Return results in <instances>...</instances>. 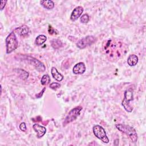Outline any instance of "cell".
Listing matches in <instances>:
<instances>
[{
    "instance_id": "6da1fadb",
    "label": "cell",
    "mask_w": 146,
    "mask_h": 146,
    "mask_svg": "<svg viewBox=\"0 0 146 146\" xmlns=\"http://www.w3.org/2000/svg\"><path fill=\"white\" fill-rule=\"evenodd\" d=\"M127 48V45L122 40L109 39L104 41L102 50L109 60L114 62L119 59L126 53Z\"/></svg>"
},
{
    "instance_id": "7a4b0ae2",
    "label": "cell",
    "mask_w": 146,
    "mask_h": 146,
    "mask_svg": "<svg viewBox=\"0 0 146 146\" xmlns=\"http://www.w3.org/2000/svg\"><path fill=\"white\" fill-rule=\"evenodd\" d=\"M116 128L120 132L125 134L133 143H136L137 140V134L136 130L132 127L128 125L123 124H116Z\"/></svg>"
},
{
    "instance_id": "3957f363",
    "label": "cell",
    "mask_w": 146,
    "mask_h": 146,
    "mask_svg": "<svg viewBox=\"0 0 146 146\" xmlns=\"http://www.w3.org/2000/svg\"><path fill=\"white\" fill-rule=\"evenodd\" d=\"M6 53L10 54L14 51L18 46V42L14 31L11 32L6 37Z\"/></svg>"
},
{
    "instance_id": "277c9868",
    "label": "cell",
    "mask_w": 146,
    "mask_h": 146,
    "mask_svg": "<svg viewBox=\"0 0 146 146\" xmlns=\"http://www.w3.org/2000/svg\"><path fill=\"white\" fill-rule=\"evenodd\" d=\"M133 99V91L131 89H128L124 92V97L122 101L121 104L124 110L128 112H131L133 110V107L130 105V102Z\"/></svg>"
},
{
    "instance_id": "5b68a950",
    "label": "cell",
    "mask_w": 146,
    "mask_h": 146,
    "mask_svg": "<svg viewBox=\"0 0 146 146\" xmlns=\"http://www.w3.org/2000/svg\"><path fill=\"white\" fill-rule=\"evenodd\" d=\"M94 135L99 139L102 140L104 143H109V139L107 137L106 131L103 127L99 125H95L92 128Z\"/></svg>"
},
{
    "instance_id": "8992f818",
    "label": "cell",
    "mask_w": 146,
    "mask_h": 146,
    "mask_svg": "<svg viewBox=\"0 0 146 146\" xmlns=\"http://www.w3.org/2000/svg\"><path fill=\"white\" fill-rule=\"evenodd\" d=\"M23 59L34 66L35 69L39 72H43L46 70V67L44 64L33 56L30 55H24L23 56Z\"/></svg>"
},
{
    "instance_id": "52a82bcc",
    "label": "cell",
    "mask_w": 146,
    "mask_h": 146,
    "mask_svg": "<svg viewBox=\"0 0 146 146\" xmlns=\"http://www.w3.org/2000/svg\"><path fill=\"white\" fill-rule=\"evenodd\" d=\"M82 110V107L81 106H78L72 108L66 116L63 122V125L64 126L66 124H69L71 122L76 120V118L79 116Z\"/></svg>"
},
{
    "instance_id": "ba28073f",
    "label": "cell",
    "mask_w": 146,
    "mask_h": 146,
    "mask_svg": "<svg viewBox=\"0 0 146 146\" xmlns=\"http://www.w3.org/2000/svg\"><path fill=\"white\" fill-rule=\"evenodd\" d=\"M96 37L92 35H88L79 40L76 43V46L80 49H83L86 47L92 45L96 41Z\"/></svg>"
},
{
    "instance_id": "9c48e42d",
    "label": "cell",
    "mask_w": 146,
    "mask_h": 146,
    "mask_svg": "<svg viewBox=\"0 0 146 146\" xmlns=\"http://www.w3.org/2000/svg\"><path fill=\"white\" fill-rule=\"evenodd\" d=\"M83 11H84V9L83 7L80 6L76 7L71 13V14L70 16V19L72 21H75L81 16Z\"/></svg>"
},
{
    "instance_id": "30bf717a",
    "label": "cell",
    "mask_w": 146,
    "mask_h": 146,
    "mask_svg": "<svg viewBox=\"0 0 146 146\" xmlns=\"http://www.w3.org/2000/svg\"><path fill=\"white\" fill-rule=\"evenodd\" d=\"M86 70L85 64L83 62H79L74 66L72 72L75 74H83L85 72Z\"/></svg>"
},
{
    "instance_id": "8fae6325",
    "label": "cell",
    "mask_w": 146,
    "mask_h": 146,
    "mask_svg": "<svg viewBox=\"0 0 146 146\" xmlns=\"http://www.w3.org/2000/svg\"><path fill=\"white\" fill-rule=\"evenodd\" d=\"M33 128L34 130L36 132V137L38 138H41L45 135L46 132V128L38 124H34L33 125Z\"/></svg>"
},
{
    "instance_id": "7c38bea8",
    "label": "cell",
    "mask_w": 146,
    "mask_h": 146,
    "mask_svg": "<svg viewBox=\"0 0 146 146\" xmlns=\"http://www.w3.org/2000/svg\"><path fill=\"white\" fill-rule=\"evenodd\" d=\"M14 31L16 32L19 35L25 37V36H26L27 35H28V34L30 32V30H29V27L27 25H23L19 26V27L16 28Z\"/></svg>"
},
{
    "instance_id": "4fadbf2b",
    "label": "cell",
    "mask_w": 146,
    "mask_h": 146,
    "mask_svg": "<svg viewBox=\"0 0 146 146\" xmlns=\"http://www.w3.org/2000/svg\"><path fill=\"white\" fill-rule=\"evenodd\" d=\"M51 73L52 78L58 82H61L63 79V76L60 72L58 71L56 68L54 67H52L51 69Z\"/></svg>"
},
{
    "instance_id": "5bb4252c",
    "label": "cell",
    "mask_w": 146,
    "mask_h": 146,
    "mask_svg": "<svg viewBox=\"0 0 146 146\" xmlns=\"http://www.w3.org/2000/svg\"><path fill=\"white\" fill-rule=\"evenodd\" d=\"M40 5L47 10H51L54 7V2L51 0H42L40 1Z\"/></svg>"
},
{
    "instance_id": "9a60e30c",
    "label": "cell",
    "mask_w": 146,
    "mask_h": 146,
    "mask_svg": "<svg viewBox=\"0 0 146 146\" xmlns=\"http://www.w3.org/2000/svg\"><path fill=\"white\" fill-rule=\"evenodd\" d=\"M138 63V57L135 54H131L127 58V63L129 66H134Z\"/></svg>"
},
{
    "instance_id": "2e32d148",
    "label": "cell",
    "mask_w": 146,
    "mask_h": 146,
    "mask_svg": "<svg viewBox=\"0 0 146 146\" xmlns=\"http://www.w3.org/2000/svg\"><path fill=\"white\" fill-rule=\"evenodd\" d=\"M47 40V37L44 35H39L35 39V44L37 46L43 44Z\"/></svg>"
},
{
    "instance_id": "e0dca14e",
    "label": "cell",
    "mask_w": 146,
    "mask_h": 146,
    "mask_svg": "<svg viewBox=\"0 0 146 146\" xmlns=\"http://www.w3.org/2000/svg\"><path fill=\"white\" fill-rule=\"evenodd\" d=\"M51 46L54 49H58L62 46V42L58 39H53L50 42Z\"/></svg>"
},
{
    "instance_id": "ac0fdd59",
    "label": "cell",
    "mask_w": 146,
    "mask_h": 146,
    "mask_svg": "<svg viewBox=\"0 0 146 146\" xmlns=\"http://www.w3.org/2000/svg\"><path fill=\"white\" fill-rule=\"evenodd\" d=\"M50 80H50V78L49 75L47 74H46V75H44L42 77L40 82L43 86H46L48 84H49V83L50 82Z\"/></svg>"
},
{
    "instance_id": "d6986e66",
    "label": "cell",
    "mask_w": 146,
    "mask_h": 146,
    "mask_svg": "<svg viewBox=\"0 0 146 146\" xmlns=\"http://www.w3.org/2000/svg\"><path fill=\"white\" fill-rule=\"evenodd\" d=\"M80 21L82 23H87L90 21V17L87 14H84L80 18Z\"/></svg>"
},
{
    "instance_id": "ffe728a7",
    "label": "cell",
    "mask_w": 146,
    "mask_h": 146,
    "mask_svg": "<svg viewBox=\"0 0 146 146\" xmlns=\"http://www.w3.org/2000/svg\"><path fill=\"white\" fill-rule=\"evenodd\" d=\"M60 86L61 85L58 83H55H55H52L50 84V88L54 90H56L58 88H60Z\"/></svg>"
},
{
    "instance_id": "44dd1931",
    "label": "cell",
    "mask_w": 146,
    "mask_h": 146,
    "mask_svg": "<svg viewBox=\"0 0 146 146\" xmlns=\"http://www.w3.org/2000/svg\"><path fill=\"white\" fill-rule=\"evenodd\" d=\"M19 129L23 131V132H26V129H27V127H26V125L25 124V122H22L19 125Z\"/></svg>"
},
{
    "instance_id": "7402d4cb",
    "label": "cell",
    "mask_w": 146,
    "mask_h": 146,
    "mask_svg": "<svg viewBox=\"0 0 146 146\" xmlns=\"http://www.w3.org/2000/svg\"><path fill=\"white\" fill-rule=\"evenodd\" d=\"M48 33L49 34H51V35H52L54 34H55V30L51 26H48Z\"/></svg>"
},
{
    "instance_id": "603a6c76",
    "label": "cell",
    "mask_w": 146,
    "mask_h": 146,
    "mask_svg": "<svg viewBox=\"0 0 146 146\" xmlns=\"http://www.w3.org/2000/svg\"><path fill=\"white\" fill-rule=\"evenodd\" d=\"M6 3H7V1H1V5H0L1 10H2L4 9Z\"/></svg>"
},
{
    "instance_id": "cb8c5ba5",
    "label": "cell",
    "mask_w": 146,
    "mask_h": 146,
    "mask_svg": "<svg viewBox=\"0 0 146 146\" xmlns=\"http://www.w3.org/2000/svg\"><path fill=\"white\" fill-rule=\"evenodd\" d=\"M45 90H46V88H44L42 90V92H40L38 94L36 95V98H40V97L42 96V95H43V92H44V91Z\"/></svg>"
}]
</instances>
